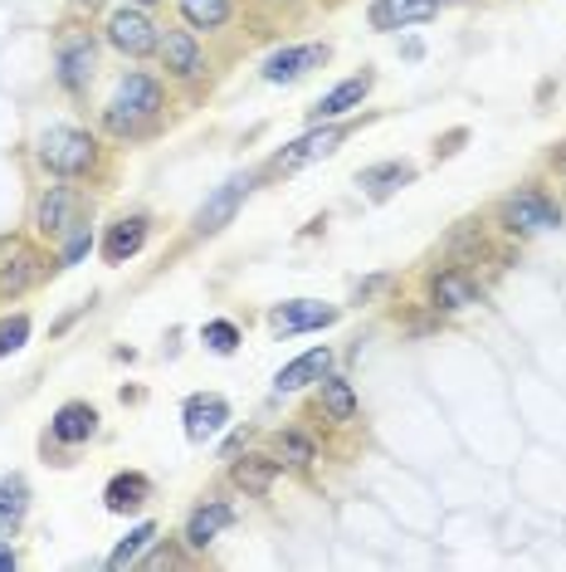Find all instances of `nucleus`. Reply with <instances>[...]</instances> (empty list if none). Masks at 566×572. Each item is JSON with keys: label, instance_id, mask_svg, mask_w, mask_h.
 <instances>
[{"label": "nucleus", "instance_id": "1", "mask_svg": "<svg viewBox=\"0 0 566 572\" xmlns=\"http://www.w3.org/2000/svg\"><path fill=\"white\" fill-rule=\"evenodd\" d=\"M156 113H162V83L146 79V74H128L118 83V98H113V108H108V128L118 132V138H132V132H142V122H152Z\"/></svg>", "mask_w": 566, "mask_h": 572}, {"label": "nucleus", "instance_id": "2", "mask_svg": "<svg viewBox=\"0 0 566 572\" xmlns=\"http://www.w3.org/2000/svg\"><path fill=\"white\" fill-rule=\"evenodd\" d=\"M93 157H98V148H93V138L83 128H49L39 138V162L59 176H83Z\"/></svg>", "mask_w": 566, "mask_h": 572}, {"label": "nucleus", "instance_id": "3", "mask_svg": "<svg viewBox=\"0 0 566 572\" xmlns=\"http://www.w3.org/2000/svg\"><path fill=\"white\" fill-rule=\"evenodd\" d=\"M503 225L512 235H532V231H557L562 225V211L547 201L542 191H518L503 201Z\"/></svg>", "mask_w": 566, "mask_h": 572}, {"label": "nucleus", "instance_id": "4", "mask_svg": "<svg viewBox=\"0 0 566 572\" xmlns=\"http://www.w3.org/2000/svg\"><path fill=\"white\" fill-rule=\"evenodd\" d=\"M108 39L122 49V55H132V59H146L156 45H162V39H156V25L142 15V10H113Z\"/></svg>", "mask_w": 566, "mask_h": 572}, {"label": "nucleus", "instance_id": "5", "mask_svg": "<svg viewBox=\"0 0 566 572\" xmlns=\"http://www.w3.org/2000/svg\"><path fill=\"white\" fill-rule=\"evenodd\" d=\"M93 65H98L93 35H83V30H69V35L59 39V83H64V89H83V83L93 79Z\"/></svg>", "mask_w": 566, "mask_h": 572}, {"label": "nucleus", "instance_id": "6", "mask_svg": "<svg viewBox=\"0 0 566 572\" xmlns=\"http://www.w3.org/2000/svg\"><path fill=\"white\" fill-rule=\"evenodd\" d=\"M249 176H229L225 186H220V191L211 196V201L201 206V215H196V231L201 235H215V231H225L229 221H235V211L239 206H245V196H249Z\"/></svg>", "mask_w": 566, "mask_h": 572}, {"label": "nucleus", "instance_id": "7", "mask_svg": "<svg viewBox=\"0 0 566 572\" xmlns=\"http://www.w3.org/2000/svg\"><path fill=\"white\" fill-rule=\"evenodd\" d=\"M269 324H274V332H313V328H332L338 324V308L328 304H313V299H293V304H279L274 314H269Z\"/></svg>", "mask_w": 566, "mask_h": 572}, {"label": "nucleus", "instance_id": "8", "mask_svg": "<svg viewBox=\"0 0 566 572\" xmlns=\"http://www.w3.org/2000/svg\"><path fill=\"white\" fill-rule=\"evenodd\" d=\"M328 59V45H298V49H279V55L264 59V79L269 83H293L303 79L308 69H318Z\"/></svg>", "mask_w": 566, "mask_h": 572}, {"label": "nucleus", "instance_id": "9", "mask_svg": "<svg viewBox=\"0 0 566 572\" xmlns=\"http://www.w3.org/2000/svg\"><path fill=\"white\" fill-rule=\"evenodd\" d=\"M439 15V0H376L372 5V25L376 30H405V25H425Z\"/></svg>", "mask_w": 566, "mask_h": 572}, {"label": "nucleus", "instance_id": "10", "mask_svg": "<svg viewBox=\"0 0 566 572\" xmlns=\"http://www.w3.org/2000/svg\"><path fill=\"white\" fill-rule=\"evenodd\" d=\"M347 138V128H318V132H308V138H298L293 148H283L279 152V172H293V166H308V162H318V157H328V152H338V142Z\"/></svg>", "mask_w": 566, "mask_h": 572}, {"label": "nucleus", "instance_id": "11", "mask_svg": "<svg viewBox=\"0 0 566 572\" xmlns=\"http://www.w3.org/2000/svg\"><path fill=\"white\" fill-rule=\"evenodd\" d=\"M225 421H229L225 397H191L186 401V435H191V441H211V435L225 431Z\"/></svg>", "mask_w": 566, "mask_h": 572}, {"label": "nucleus", "instance_id": "12", "mask_svg": "<svg viewBox=\"0 0 566 572\" xmlns=\"http://www.w3.org/2000/svg\"><path fill=\"white\" fill-rule=\"evenodd\" d=\"M429 299H435V308H469V304H479V284L464 275V269H445V275H435L429 279Z\"/></svg>", "mask_w": 566, "mask_h": 572}, {"label": "nucleus", "instance_id": "13", "mask_svg": "<svg viewBox=\"0 0 566 572\" xmlns=\"http://www.w3.org/2000/svg\"><path fill=\"white\" fill-rule=\"evenodd\" d=\"M49 431H55V441L79 445V441H89V435L98 431V411H93L89 401H64V407L55 411V421H49Z\"/></svg>", "mask_w": 566, "mask_h": 572}, {"label": "nucleus", "instance_id": "14", "mask_svg": "<svg viewBox=\"0 0 566 572\" xmlns=\"http://www.w3.org/2000/svg\"><path fill=\"white\" fill-rule=\"evenodd\" d=\"M156 49H162L166 74H176V79L201 74V49H196V39L186 35V30H166V39Z\"/></svg>", "mask_w": 566, "mask_h": 572}, {"label": "nucleus", "instance_id": "15", "mask_svg": "<svg viewBox=\"0 0 566 572\" xmlns=\"http://www.w3.org/2000/svg\"><path fill=\"white\" fill-rule=\"evenodd\" d=\"M328 367H332V352H328V348H313V352L293 358L288 367L279 372L274 387H279V392H298V387H308V382H322V377H328Z\"/></svg>", "mask_w": 566, "mask_h": 572}, {"label": "nucleus", "instance_id": "16", "mask_svg": "<svg viewBox=\"0 0 566 572\" xmlns=\"http://www.w3.org/2000/svg\"><path fill=\"white\" fill-rule=\"evenodd\" d=\"M372 74H356V79H342L338 83V89H328V93H322V98H318V108H313V118H342V113H352L356 108V103H362L366 98V93H372Z\"/></svg>", "mask_w": 566, "mask_h": 572}, {"label": "nucleus", "instance_id": "17", "mask_svg": "<svg viewBox=\"0 0 566 572\" xmlns=\"http://www.w3.org/2000/svg\"><path fill=\"white\" fill-rule=\"evenodd\" d=\"M229 524H235V509H229V504H201L191 518H186V544H191V548L215 544Z\"/></svg>", "mask_w": 566, "mask_h": 572}, {"label": "nucleus", "instance_id": "18", "mask_svg": "<svg viewBox=\"0 0 566 572\" xmlns=\"http://www.w3.org/2000/svg\"><path fill=\"white\" fill-rule=\"evenodd\" d=\"M142 245H146V215H132V221H118L108 231V241H103V259H108V265H128Z\"/></svg>", "mask_w": 566, "mask_h": 572}, {"label": "nucleus", "instance_id": "19", "mask_svg": "<svg viewBox=\"0 0 566 572\" xmlns=\"http://www.w3.org/2000/svg\"><path fill=\"white\" fill-rule=\"evenodd\" d=\"M146 494H152L146 475H113L108 490H103V504H108V514H128V509L146 504Z\"/></svg>", "mask_w": 566, "mask_h": 572}, {"label": "nucleus", "instance_id": "20", "mask_svg": "<svg viewBox=\"0 0 566 572\" xmlns=\"http://www.w3.org/2000/svg\"><path fill=\"white\" fill-rule=\"evenodd\" d=\"M415 176V166H405V162H381V166H366L362 172V186H366V196L372 201H386V196H396L405 182Z\"/></svg>", "mask_w": 566, "mask_h": 572}, {"label": "nucleus", "instance_id": "21", "mask_svg": "<svg viewBox=\"0 0 566 572\" xmlns=\"http://www.w3.org/2000/svg\"><path fill=\"white\" fill-rule=\"evenodd\" d=\"M25 509H30V485L20 475H0V534L20 528Z\"/></svg>", "mask_w": 566, "mask_h": 572}, {"label": "nucleus", "instance_id": "22", "mask_svg": "<svg viewBox=\"0 0 566 572\" xmlns=\"http://www.w3.org/2000/svg\"><path fill=\"white\" fill-rule=\"evenodd\" d=\"M235 485L245 494H269V485H274L279 475V460H264V455H245V460H235Z\"/></svg>", "mask_w": 566, "mask_h": 572}, {"label": "nucleus", "instance_id": "23", "mask_svg": "<svg viewBox=\"0 0 566 572\" xmlns=\"http://www.w3.org/2000/svg\"><path fill=\"white\" fill-rule=\"evenodd\" d=\"M69 206H73V196L64 191V186H49V196L39 201L35 225H39L45 235H64V231H69Z\"/></svg>", "mask_w": 566, "mask_h": 572}, {"label": "nucleus", "instance_id": "24", "mask_svg": "<svg viewBox=\"0 0 566 572\" xmlns=\"http://www.w3.org/2000/svg\"><path fill=\"white\" fill-rule=\"evenodd\" d=\"M181 5V20L196 30H220L229 20V0H176Z\"/></svg>", "mask_w": 566, "mask_h": 572}, {"label": "nucleus", "instance_id": "25", "mask_svg": "<svg viewBox=\"0 0 566 572\" xmlns=\"http://www.w3.org/2000/svg\"><path fill=\"white\" fill-rule=\"evenodd\" d=\"M322 411H328L332 421H352V416H356V392H352V382L322 377Z\"/></svg>", "mask_w": 566, "mask_h": 572}, {"label": "nucleus", "instance_id": "26", "mask_svg": "<svg viewBox=\"0 0 566 572\" xmlns=\"http://www.w3.org/2000/svg\"><path fill=\"white\" fill-rule=\"evenodd\" d=\"M35 275H39L35 255H20L15 265H0V299H10V294H20V289H30V284H35Z\"/></svg>", "mask_w": 566, "mask_h": 572}, {"label": "nucleus", "instance_id": "27", "mask_svg": "<svg viewBox=\"0 0 566 572\" xmlns=\"http://www.w3.org/2000/svg\"><path fill=\"white\" fill-rule=\"evenodd\" d=\"M152 538H156V528H152V524H138V528H132V534L122 538V544L108 553V568H113V572H122L128 563H138V553H142L146 544H152Z\"/></svg>", "mask_w": 566, "mask_h": 572}, {"label": "nucleus", "instance_id": "28", "mask_svg": "<svg viewBox=\"0 0 566 572\" xmlns=\"http://www.w3.org/2000/svg\"><path fill=\"white\" fill-rule=\"evenodd\" d=\"M205 348L211 352H235L239 348V328L235 324H225V318H215V324H205Z\"/></svg>", "mask_w": 566, "mask_h": 572}, {"label": "nucleus", "instance_id": "29", "mask_svg": "<svg viewBox=\"0 0 566 572\" xmlns=\"http://www.w3.org/2000/svg\"><path fill=\"white\" fill-rule=\"evenodd\" d=\"M279 460H288V465H308V460H313V441H308V435H298V431L279 435Z\"/></svg>", "mask_w": 566, "mask_h": 572}, {"label": "nucleus", "instance_id": "30", "mask_svg": "<svg viewBox=\"0 0 566 572\" xmlns=\"http://www.w3.org/2000/svg\"><path fill=\"white\" fill-rule=\"evenodd\" d=\"M25 338H30V318L25 314L5 318V324H0V358H5V352H15V348H25Z\"/></svg>", "mask_w": 566, "mask_h": 572}, {"label": "nucleus", "instance_id": "31", "mask_svg": "<svg viewBox=\"0 0 566 572\" xmlns=\"http://www.w3.org/2000/svg\"><path fill=\"white\" fill-rule=\"evenodd\" d=\"M83 255H89V231H79V235H73V241H69V249H64V265H79Z\"/></svg>", "mask_w": 566, "mask_h": 572}, {"label": "nucleus", "instance_id": "32", "mask_svg": "<svg viewBox=\"0 0 566 572\" xmlns=\"http://www.w3.org/2000/svg\"><path fill=\"white\" fill-rule=\"evenodd\" d=\"M15 563H20V558H15V548H0V572H10Z\"/></svg>", "mask_w": 566, "mask_h": 572}, {"label": "nucleus", "instance_id": "33", "mask_svg": "<svg viewBox=\"0 0 566 572\" xmlns=\"http://www.w3.org/2000/svg\"><path fill=\"white\" fill-rule=\"evenodd\" d=\"M138 5H156V0H138Z\"/></svg>", "mask_w": 566, "mask_h": 572}]
</instances>
